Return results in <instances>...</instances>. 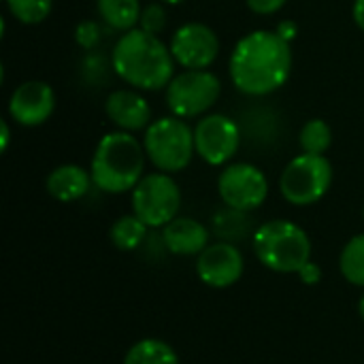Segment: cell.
<instances>
[{
    "label": "cell",
    "instance_id": "cell-1",
    "mask_svg": "<svg viewBox=\"0 0 364 364\" xmlns=\"http://www.w3.org/2000/svg\"><path fill=\"white\" fill-rule=\"evenodd\" d=\"M228 73L235 87L247 96L273 94L292 73L290 43L275 30H254L235 45Z\"/></svg>",
    "mask_w": 364,
    "mask_h": 364
},
{
    "label": "cell",
    "instance_id": "cell-6",
    "mask_svg": "<svg viewBox=\"0 0 364 364\" xmlns=\"http://www.w3.org/2000/svg\"><path fill=\"white\" fill-rule=\"evenodd\" d=\"M333 186V164L326 156L301 154L292 158L282 177L279 192L294 207H309L322 200Z\"/></svg>",
    "mask_w": 364,
    "mask_h": 364
},
{
    "label": "cell",
    "instance_id": "cell-17",
    "mask_svg": "<svg viewBox=\"0 0 364 364\" xmlns=\"http://www.w3.org/2000/svg\"><path fill=\"white\" fill-rule=\"evenodd\" d=\"M96 9L102 21L119 32L136 28L143 13L139 0H96Z\"/></svg>",
    "mask_w": 364,
    "mask_h": 364
},
{
    "label": "cell",
    "instance_id": "cell-19",
    "mask_svg": "<svg viewBox=\"0 0 364 364\" xmlns=\"http://www.w3.org/2000/svg\"><path fill=\"white\" fill-rule=\"evenodd\" d=\"M122 364H179V356L171 343L149 337L130 346Z\"/></svg>",
    "mask_w": 364,
    "mask_h": 364
},
{
    "label": "cell",
    "instance_id": "cell-31",
    "mask_svg": "<svg viewBox=\"0 0 364 364\" xmlns=\"http://www.w3.org/2000/svg\"><path fill=\"white\" fill-rule=\"evenodd\" d=\"M164 4H181L183 0H162Z\"/></svg>",
    "mask_w": 364,
    "mask_h": 364
},
{
    "label": "cell",
    "instance_id": "cell-15",
    "mask_svg": "<svg viewBox=\"0 0 364 364\" xmlns=\"http://www.w3.org/2000/svg\"><path fill=\"white\" fill-rule=\"evenodd\" d=\"M209 230L194 218L177 215L162 228V243L175 256H198L211 241Z\"/></svg>",
    "mask_w": 364,
    "mask_h": 364
},
{
    "label": "cell",
    "instance_id": "cell-30",
    "mask_svg": "<svg viewBox=\"0 0 364 364\" xmlns=\"http://www.w3.org/2000/svg\"><path fill=\"white\" fill-rule=\"evenodd\" d=\"M358 316H360V320L364 322V294L358 299Z\"/></svg>",
    "mask_w": 364,
    "mask_h": 364
},
{
    "label": "cell",
    "instance_id": "cell-12",
    "mask_svg": "<svg viewBox=\"0 0 364 364\" xmlns=\"http://www.w3.org/2000/svg\"><path fill=\"white\" fill-rule=\"evenodd\" d=\"M245 271V258L241 250L230 241H215L209 243L196 256V275L198 279L213 288L226 290L241 282Z\"/></svg>",
    "mask_w": 364,
    "mask_h": 364
},
{
    "label": "cell",
    "instance_id": "cell-21",
    "mask_svg": "<svg viewBox=\"0 0 364 364\" xmlns=\"http://www.w3.org/2000/svg\"><path fill=\"white\" fill-rule=\"evenodd\" d=\"M301 149L305 154H316V156H324L333 143V130L324 119H309L299 136Z\"/></svg>",
    "mask_w": 364,
    "mask_h": 364
},
{
    "label": "cell",
    "instance_id": "cell-27",
    "mask_svg": "<svg viewBox=\"0 0 364 364\" xmlns=\"http://www.w3.org/2000/svg\"><path fill=\"white\" fill-rule=\"evenodd\" d=\"M275 32H277L284 41L292 43V41L296 38V34H299V26H296V21H292V19H284V21L277 23Z\"/></svg>",
    "mask_w": 364,
    "mask_h": 364
},
{
    "label": "cell",
    "instance_id": "cell-4",
    "mask_svg": "<svg viewBox=\"0 0 364 364\" xmlns=\"http://www.w3.org/2000/svg\"><path fill=\"white\" fill-rule=\"evenodd\" d=\"M258 262L279 275L299 273L311 260V239L303 226L290 220L260 224L252 237Z\"/></svg>",
    "mask_w": 364,
    "mask_h": 364
},
{
    "label": "cell",
    "instance_id": "cell-5",
    "mask_svg": "<svg viewBox=\"0 0 364 364\" xmlns=\"http://www.w3.org/2000/svg\"><path fill=\"white\" fill-rule=\"evenodd\" d=\"M143 147L147 154V160L160 171V173H179L188 168L196 154L194 145V130L188 126L186 119L177 115L154 119L145 128Z\"/></svg>",
    "mask_w": 364,
    "mask_h": 364
},
{
    "label": "cell",
    "instance_id": "cell-26",
    "mask_svg": "<svg viewBox=\"0 0 364 364\" xmlns=\"http://www.w3.org/2000/svg\"><path fill=\"white\" fill-rule=\"evenodd\" d=\"M247 2V6L254 11V13H258V15H273V13H277L288 0H245Z\"/></svg>",
    "mask_w": 364,
    "mask_h": 364
},
{
    "label": "cell",
    "instance_id": "cell-10",
    "mask_svg": "<svg viewBox=\"0 0 364 364\" xmlns=\"http://www.w3.org/2000/svg\"><path fill=\"white\" fill-rule=\"evenodd\" d=\"M196 154L211 166L228 164L241 145V130L237 122L228 115L213 113L198 119L194 128Z\"/></svg>",
    "mask_w": 364,
    "mask_h": 364
},
{
    "label": "cell",
    "instance_id": "cell-32",
    "mask_svg": "<svg viewBox=\"0 0 364 364\" xmlns=\"http://www.w3.org/2000/svg\"><path fill=\"white\" fill-rule=\"evenodd\" d=\"M363 218H364V209H363Z\"/></svg>",
    "mask_w": 364,
    "mask_h": 364
},
{
    "label": "cell",
    "instance_id": "cell-25",
    "mask_svg": "<svg viewBox=\"0 0 364 364\" xmlns=\"http://www.w3.org/2000/svg\"><path fill=\"white\" fill-rule=\"evenodd\" d=\"M322 267L318 264V262H314V260H309L299 273H296V277L301 279V284H305V286H318L320 282H322Z\"/></svg>",
    "mask_w": 364,
    "mask_h": 364
},
{
    "label": "cell",
    "instance_id": "cell-29",
    "mask_svg": "<svg viewBox=\"0 0 364 364\" xmlns=\"http://www.w3.org/2000/svg\"><path fill=\"white\" fill-rule=\"evenodd\" d=\"M9 141H11V128H9V122L2 119V122H0V149H2V151H6Z\"/></svg>",
    "mask_w": 364,
    "mask_h": 364
},
{
    "label": "cell",
    "instance_id": "cell-22",
    "mask_svg": "<svg viewBox=\"0 0 364 364\" xmlns=\"http://www.w3.org/2000/svg\"><path fill=\"white\" fill-rule=\"evenodd\" d=\"M4 2L9 13L26 26L45 21L53 9V0H4Z\"/></svg>",
    "mask_w": 364,
    "mask_h": 364
},
{
    "label": "cell",
    "instance_id": "cell-18",
    "mask_svg": "<svg viewBox=\"0 0 364 364\" xmlns=\"http://www.w3.org/2000/svg\"><path fill=\"white\" fill-rule=\"evenodd\" d=\"M147 232H149V226L141 218H136L134 213H128V215L117 218L111 224L109 239H111L115 250L134 252L143 245V241L147 239Z\"/></svg>",
    "mask_w": 364,
    "mask_h": 364
},
{
    "label": "cell",
    "instance_id": "cell-20",
    "mask_svg": "<svg viewBox=\"0 0 364 364\" xmlns=\"http://www.w3.org/2000/svg\"><path fill=\"white\" fill-rule=\"evenodd\" d=\"M339 271L348 284L364 288V232L343 245L339 254Z\"/></svg>",
    "mask_w": 364,
    "mask_h": 364
},
{
    "label": "cell",
    "instance_id": "cell-28",
    "mask_svg": "<svg viewBox=\"0 0 364 364\" xmlns=\"http://www.w3.org/2000/svg\"><path fill=\"white\" fill-rule=\"evenodd\" d=\"M352 17L356 21V26L364 32V0H354V6H352Z\"/></svg>",
    "mask_w": 364,
    "mask_h": 364
},
{
    "label": "cell",
    "instance_id": "cell-2",
    "mask_svg": "<svg viewBox=\"0 0 364 364\" xmlns=\"http://www.w3.org/2000/svg\"><path fill=\"white\" fill-rule=\"evenodd\" d=\"M113 70L134 90H164L175 77V58L160 36L132 28L113 47Z\"/></svg>",
    "mask_w": 364,
    "mask_h": 364
},
{
    "label": "cell",
    "instance_id": "cell-9",
    "mask_svg": "<svg viewBox=\"0 0 364 364\" xmlns=\"http://www.w3.org/2000/svg\"><path fill=\"white\" fill-rule=\"evenodd\" d=\"M218 194L228 209L250 213L264 205L269 196V179L256 164L235 162L220 173Z\"/></svg>",
    "mask_w": 364,
    "mask_h": 364
},
{
    "label": "cell",
    "instance_id": "cell-23",
    "mask_svg": "<svg viewBox=\"0 0 364 364\" xmlns=\"http://www.w3.org/2000/svg\"><path fill=\"white\" fill-rule=\"evenodd\" d=\"M139 28L149 32V34H160L164 28H166V11L160 2H151L143 9L141 13V21H139Z\"/></svg>",
    "mask_w": 364,
    "mask_h": 364
},
{
    "label": "cell",
    "instance_id": "cell-16",
    "mask_svg": "<svg viewBox=\"0 0 364 364\" xmlns=\"http://www.w3.org/2000/svg\"><path fill=\"white\" fill-rule=\"evenodd\" d=\"M92 173L79 164H60L55 166L45 181L47 194L58 203H75L83 198L92 188Z\"/></svg>",
    "mask_w": 364,
    "mask_h": 364
},
{
    "label": "cell",
    "instance_id": "cell-11",
    "mask_svg": "<svg viewBox=\"0 0 364 364\" xmlns=\"http://www.w3.org/2000/svg\"><path fill=\"white\" fill-rule=\"evenodd\" d=\"M168 47L175 64L186 70H203L218 60L220 38L209 26L200 21H190L175 30Z\"/></svg>",
    "mask_w": 364,
    "mask_h": 364
},
{
    "label": "cell",
    "instance_id": "cell-3",
    "mask_svg": "<svg viewBox=\"0 0 364 364\" xmlns=\"http://www.w3.org/2000/svg\"><path fill=\"white\" fill-rule=\"evenodd\" d=\"M145 160V147L132 132H109L98 141L94 149L90 164L92 181L107 194L132 192L143 179Z\"/></svg>",
    "mask_w": 364,
    "mask_h": 364
},
{
    "label": "cell",
    "instance_id": "cell-14",
    "mask_svg": "<svg viewBox=\"0 0 364 364\" xmlns=\"http://www.w3.org/2000/svg\"><path fill=\"white\" fill-rule=\"evenodd\" d=\"M107 117L117 130L136 132L151 124V107L136 90H115L105 102Z\"/></svg>",
    "mask_w": 364,
    "mask_h": 364
},
{
    "label": "cell",
    "instance_id": "cell-7",
    "mask_svg": "<svg viewBox=\"0 0 364 364\" xmlns=\"http://www.w3.org/2000/svg\"><path fill=\"white\" fill-rule=\"evenodd\" d=\"M132 213L149 228H164L179 215L181 190L168 173H149L130 192Z\"/></svg>",
    "mask_w": 364,
    "mask_h": 364
},
{
    "label": "cell",
    "instance_id": "cell-24",
    "mask_svg": "<svg viewBox=\"0 0 364 364\" xmlns=\"http://www.w3.org/2000/svg\"><path fill=\"white\" fill-rule=\"evenodd\" d=\"M75 38L83 49H94L100 41V28L96 21H81L75 30Z\"/></svg>",
    "mask_w": 364,
    "mask_h": 364
},
{
    "label": "cell",
    "instance_id": "cell-13",
    "mask_svg": "<svg viewBox=\"0 0 364 364\" xmlns=\"http://www.w3.org/2000/svg\"><path fill=\"white\" fill-rule=\"evenodd\" d=\"M55 109V92L49 83L32 79L17 85L9 98V115L26 128L45 124Z\"/></svg>",
    "mask_w": 364,
    "mask_h": 364
},
{
    "label": "cell",
    "instance_id": "cell-8",
    "mask_svg": "<svg viewBox=\"0 0 364 364\" xmlns=\"http://www.w3.org/2000/svg\"><path fill=\"white\" fill-rule=\"evenodd\" d=\"M222 83L211 70H183L166 85V107L181 119L205 115L220 98Z\"/></svg>",
    "mask_w": 364,
    "mask_h": 364
}]
</instances>
